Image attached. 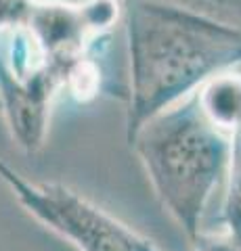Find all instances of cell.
I'll return each mask as SVG.
<instances>
[{"label":"cell","mask_w":241,"mask_h":251,"mask_svg":"<svg viewBox=\"0 0 241 251\" xmlns=\"http://www.w3.org/2000/svg\"><path fill=\"white\" fill-rule=\"evenodd\" d=\"M128 145L141 157L164 209L191 241L227 176L231 136L206 120L193 92L147 120Z\"/></svg>","instance_id":"obj_2"},{"label":"cell","mask_w":241,"mask_h":251,"mask_svg":"<svg viewBox=\"0 0 241 251\" xmlns=\"http://www.w3.org/2000/svg\"><path fill=\"white\" fill-rule=\"evenodd\" d=\"M36 0H0V31L23 29Z\"/></svg>","instance_id":"obj_10"},{"label":"cell","mask_w":241,"mask_h":251,"mask_svg":"<svg viewBox=\"0 0 241 251\" xmlns=\"http://www.w3.org/2000/svg\"><path fill=\"white\" fill-rule=\"evenodd\" d=\"M78 9H80L82 21L92 38L109 31L118 23L122 13L118 0H82Z\"/></svg>","instance_id":"obj_9"},{"label":"cell","mask_w":241,"mask_h":251,"mask_svg":"<svg viewBox=\"0 0 241 251\" xmlns=\"http://www.w3.org/2000/svg\"><path fill=\"white\" fill-rule=\"evenodd\" d=\"M222 224L224 232L241 245V130L231 136L229 166L224 176Z\"/></svg>","instance_id":"obj_7"},{"label":"cell","mask_w":241,"mask_h":251,"mask_svg":"<svg viewBox=\"0 0 241 251\" xmlns=\"http://www.w3.org/2000/svg\"><path fill=\"white\" fill-rule=\"evenodd\" d=\"M195 100L204 117L222 134L233 136L241 130V74L229 69L212 75L195 90Z\"/></svg>","instance_id":"obj_6"},{"label":"cell","mask_w":241,"mask_h":251,"mask_svg":"<svg viewBox=\"0 0 241 251\" xmlns=\"http://www.w3.org/2000/svg\"><path fill=\"white\" fill-rule=\"evenodd\" d=\"M23 29L32 38L42 59L59 67L86 54V46L92 40L78 4L59 0H36Z\"/></svg>","instance_id":"obj_5"},{"label":"cell","mask_w":241,"mask_h":251,"mask_svg":"<svg viewBox=\"0 0 241 251\" xmlns=\"http://www.w3.org/2000/svg\"><path fill=\"white\" fill-rule=\"evenodd\" d=\"M191 245L195 251H241V245L235 243L227 232L224 234H212L199 230L191 239Z\"/></svg>","instance_id":"obj_11"},{"label":"cell","mask_w":241,"mask_h":251,"mask_svg":"<svg viewBox=\"0 0 241 251\" xmlns=\"http://www.w3.org/2000/svg\"><path fill=\"white\" fill-rule=\"evenodd\" d=\"M0 180L38 222L80 251H160L151 239L128 228L65 184L29 182L2 157Z\"/></svg>","instance_id":"obj_3"},{"label":"cell","mask_w":241,"mask_h":251,"mask_svg":"<svg viewBox=\"0 0 241 251\" xmlns=\"http://www.w3.org/2000/svg\"><path fill=\"white\" fill-rule=\"evenodd\" d=\"M63 88L72 92L78 100H88L99 92V69L86 54L78 57L65 67Z\"/></svg>","instance_id":"obj_8"},{"label":"cell","mask_w":241,"mask_h":251,"mask_svg":"<svg viewBox=\"0 0 241 251\" xmlns=\"http://www.w3.org/2000/svg\"><path fill=\"white\" fill-rule=\"evenodd\" d=\"M126 140L153 115L241 63V27L164 0H132L126 9Z\"/></svg>","instance_id":"obj_1"},{"label":"cell","mask_w":241,"mask_h":251,"mask_svg":"<svg viewBox=\"0 0 241 251\" xmlns=\"http://www.w3.org/2000/svg\"><path fill=\"white\" fill-rule=\"evenodd\" d=\"M63 88V74L42 63L26 74H15L0 59V111L11 136L23 151L36 153L44 145L55 94Z\"/></svg>","instance_id":"obj_4"}]
</instances>
